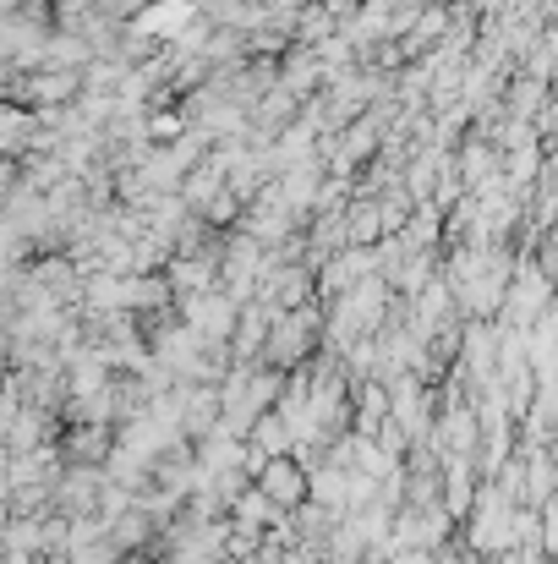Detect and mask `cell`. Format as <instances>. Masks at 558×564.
Instances as JSON below:
<instances>
[{
	"mask_svg": "<svg viewBox=\"0 0 558 564\" xmlns=\"http://www.w3.org/2000/svg\"><path fill=\"white\" fill-rule=\"evenodd\" d=\"M258 493L274 504V510H296V499L307 493V477H301L290 460H263L258 466Z\"/></svg>",
	"mask_w": 558,
	"mask_h": 564,
	"instance_id": "obj_1",
	"label": "cell"
},
{
	"mask_svg": "<svg viewBox=\"0 0 558 564\" xmlns=\"http://www.w3.org/2000/svg\"><path fill=\"white\" fill-rule=\"evenodd\" d=\"M33 439H39V422H33V417H22L17 428H11V444H17V450H28Z\"/></svg>",
	"mask_w": 558,
	"mask_h": 564,
	"instance_id": "obj_2",
	"label": "cell"
}]
</instances>
